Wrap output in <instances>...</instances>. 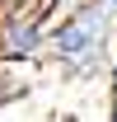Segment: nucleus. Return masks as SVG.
<instances>
[{
    "mask_svg": "<svg viewBox=\"0 0 117 122\" xmlns=\"http://www.w3.org/2000/svg\"><path fill=\"white\" fill-rule=\"evenodd\" d=\"M112 47H117V14L103 0H84L80 10H70L66 19H56L47 28V56L75 80L108 66Z\"/></svg>",
    "mask_w": 117,
    "mask_h": 122,
    "instance_id": "f257e3e1",
    "label": "nucleus"
},
{
    "mask_svg": "<svg viewBox=\"0 0 117 122\" xmlns=\"http://www.w3.org/2000/svg\"><path fill=\"white\" fill-rule=\"evenodd\" d=\"M47 28L52 24L42 10H5L0 14V61H42Z\"/></svg>",
    "mask_w": 117,
    "mask_h": 122,
    "instance_id": "f03ea898",
    "label": "nucleus"
},
{
    "mask_svg": "<svg viewBox=\"0 0 117 122\" xmlns=\"http://www.w3.org/2000/svg\"><path fill=\"white\" fill-rule=\"evenodd\" d=\"M103 80H108V99H117V47L108 56V66H103Z\"/></svg>",
    "mask_w": 117,
    "mask_h": 122,
    "instance_id": "7ed1b4c3",
    "label": "nucleus"
},
{
    "mask_svg": "<svg viewBox=\"0 0 117 122\" xmlns=\"http://www.w3.org/2000/svg\"><path fill=\"white\" fill-rule=\"evenodd\" d=\"M5 10H42V0H0V14Z\"/></svg>",
    "mask_w": 117,
    "mask_h": 122,
    "instance_id": "20e7f679",
    "label": "nucleus"
},
{
    "mask_svg": "<svg viewBox=\"0 0 117 122\" xmlns=\"http://www.w3.org/2000/svg\"><path fill=\"white\" fill-rule=\"evenodd\" d=\"M108 122H117V99H108Z\"/></svg>",
    "mask_w": 117,
    "mask_h": 122,
    "instance_id": "39448f33",
    "label": "nucleus"
},
{
    "mask_svg": "<svg viewBox=\"0 0 117 122\" xmlns=\"http://www.w3.org/2000/svg\"><path fill=\"white\" fill-rule=\"evenodd\" d=\"M103 5H108V10H112V14H117V0H103Z\"/></svg>",
    "mask_w": 117,
    "mask_h": 122,
    "instance_id": "423d86ee",
    "label": "nucleus"
}]
</instances>
